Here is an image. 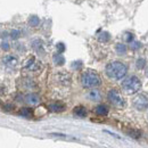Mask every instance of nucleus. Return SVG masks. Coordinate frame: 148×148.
Segmentation results:
<instances>
[{"instance_id":"f257e3e1","label":"nucleus","mask_w":148,"mask_h":148,"mask_svg":"<svg viewBox=\"0 0 148 148\" xmlns=\"http://www.w3.org/2000/svg\"><path fill=\"white\" fill-rule=\"evenodd\" d=\"M105 72L107 74V76L112 80H121L125 76V74L128 72V67L124 63L114 60L107 64Z\"/></svg>"},{"instance_id":"f03ea898","label":"nucleus","mask_w":148,"mask_h":148,"mask_svg":"<svg viewBox=\"0 0 148 148\" xmlns=\"http://www.w3.org/2000/svg\"><path fill=\"white\" fill-rule=\"evenodd\" d=\"M81 83L84 88H97L101 84V79L99 74L92 70L84 71L81 75Z\"/></svg>"},{"instance_id":"7ed1b4c3","label":"nucleus","mask_w":148,"mask_h":148,"mask_svg":"<svg viewBox=\"0 0 148 148\" xmlns=\"http://www.w3.org/2000/svg\"><path fill=\"white\" fill-rule=\"evenodd\" d=\"M122 88L123 90L129 95L137 93L141 89V81L136 76V75H131L125 77L122 81Z\"/></svg>"},{"instance_id":"20e7f679","label":"nucleus","mask_w":148,"mask_h":148,"mask_svg":"<svg viewBox=\"0 0 148 148\" xmlns=\"http://www.w3.org/2000/svg\"><path fill=\"white\" fill-rule=\"evenodd\" d=\"M107 98H108V100L111 101L112 105H114V106L117 107V108H123V107H125V105H127L124 98L121 96V93L119 92L116 89H111V90L108 91V93H107Z\"/></svg>"},{"instance_id":"39448f33","label":"nucleus","mask_w":148,"mask_h":148,"mask_svg":"<svg viewBox=\"0 0 148 148\" xmlns=\"http://www.w3.org/2000/svg\"><path fill=\"white\" fill-rule=\"evenodd\" d=\"M132 104L138 111H144V110L148 108V93H139L138 96H136Z\"/></svg>"},{"instance_id":"423d86ee","label":"nucleus","mask_w":148,"mask_h":148,"mask_svg":"<svg viewBox=\"0 0 148 148\" xmlns=\"http://www.w3.org/2000/svg\"><path fill=\"white\" fill-rule=\"evenodd\" d=\"M24 69L26 71H30V72H38V71L41 70V64H40V62H38L34 57H30L27 59V62L25 63Z\"/></svg>"},{"instance_id":"0eeeda50","label":"nucleus","mask_w":148,"mask_h":148,"mask_svg":"<svg viewBox=\"0 0 148 148\" xmlns=\"http://www.w3.org/2000/svg\"><path fill=\"white\" fill-rule=\"evenodd\" d=\"M25 103L31 106H37L40 104V97L37 93H29L25 96Z\"/></svg>"},{"instance_id":"6e6552de","label":"nucleus","mask_w":148,"mask_h":148,"mask_svg":"<svg viewBox=\"0 0 148 148\" xmlns=\"http://www.w3.org/2000/svg\"><path fill=\"white\" fill-rule=\"evenodd\" d=\"M17 63H18V60H17V58H16L15 56H6V57L3 58V64H5V66H7L8 69H14V67H16Z\"/></svg>"},{"instance_id":"1a4fd4ad","label":"nucleus","mask_w":148,"mask_h":148,"mask_svg":"<svg viewBox=\"0 0 148 148\" xmlns=\"http://www.w3.org/2000/svg\"><path fill=\"white\" fill-rule=\"evenodd\" d=\"M49 110L54 113H60L65 111V105L62 101H54L49 104Z\"/></svg>"},{"instance_id":"9d476101","label":"nucleus","mask_w":148,"mask_h":148,"mask_svg":"<svg viewBox=\"0 0 148 148\" xmlns=\"http://www.w3.org/2000/svg\"><path fill=\"white\" fill-rule=\"evenodd\" d=\"M57 77V81L60 83V84H64V86H67L71 83V76L67 73H58L56 75Z\"/></svg>"},{"instance_id":"9b49d317","label":"nucleus","mask_w":148,"mask_h":148,"mask_svg":"<svg viewBox=\"0 0 148 148\" xmlns=\"http://www.w3.org/2000/svg\"><path fill=\"white\" fill-rule=\"evenodd\" d=\"M73 113L75 116H77V117H86L87 116V114H88V112H87V108L84 107V106H76L75 108L73 110Z\"/></svg>"},{"instance_id":"f8f14e48","label":"nucleus","mask_w":148,"mask_h":148,"mask_svg":"<svg viewBox=\"0 0 148 148\" xmlns=\"http://www.w3.org/2000/svg\"><path fill=\"white\" fill-rule=\"evenodd\" d=\"M32 48L37 51V53H43V42L40 40V39H36V40H33L32 41Z\"/></svg>"},{"instance_id":"ddd939ff","label":"nucleus","mask_w":148,"mask_h":148,"mask_svg":"<svg viewBox=\"0 0 148 148\" xmlns=\"http://www.w3.org/2000/svg\"><path fill=\"white\" fill-rule=\"evenodd\" d=\"M95 112H96V114L99 115V116H106V115L108 114V108H107L106 105L100 104V105H98V106L95 108Z\"/></svg>"},{"instance_id":"4468645a","label":"nucleus","mask_w":148,"mask_h":148,"mask_svg":"<svg viewBox=\"0 0 148 148\" xmlns=\"http://www.w3.org/2000/svg\"><path fill=\"white\" fill-rule=\"evenodd\" d=\"M87 97H88L90 100H92V101H98V100L101 99V95H100V92H99L98 90H96V89L90 90V91L88 92V95H87Z\"/></svg>"},{"instance_id":"2eb2a0df","label":"nucleus","mask_w":148,"mask_h":148,"mask_svg":"<svg viewBox=\"0 0 148 148\" xmlns=\"http://www.w3.org/2000/svg\"><path fill=\"white\" fill-rule=\"evenodd\" d=\"M115 50H116V53L119 55H124L127 53V46L124 43H116Z\"/></svg>"},{"instance_id":"dca6fc26","label":"nucleus","mask_w":148,"mask_h":148,"mask_svg":"<svg viewBox=\"0 0 148 148\" xmlns=\"http://www.w3.org/2000/svg\"><path fill=\"white\" fill-rule=\"evenodd\" d=\"M40 24V18L38 17L37 15H32V16H30V18H29V25L30 26H33V27H36Z\"/></svg>"},{"instance_id":"f3484780","label":"nucleus","mask_w":148,"mask_h":148,"mask_svg":"<svg viewBox=\"0 0 148 148\" xmlns=\"http://www.w3.org/2000/svg\"><path fill=\"white\" fill-rule=\"evenodd\" d=\"M54 63L56 65H63L65 63V58L62 56L60 53H58V54L54 55Z\"/></svg>"},{"instance_id":"a211bd4d","label":"nucleus","mask_w":148,"mask_h":148,"mask_svg":"<svg viewBox=\"0 0 148 148\" xmlns=\"http://www.w3.org/2000/svg\"><path fill=\"white\" fill-rule=\"evenodd\" d=\"M19 114L22 115V116H24V117H31L32 115H33V112L31 108H29V107H24V108H22L21 112H19Z\"/></svg>"},{"instance_id":"6ab92c4d","label":"nucleus","mask_w":148,"mask_h":148,"mask_svg":"<svg viewBox=\"0 0 148 148\" xmlns=\"http://www.w3.org/2000/svg\"><path fill=\"white\" fill-rule=\"evenodd\" d=\"M23 87H24L25 89H33V88H36V83H34L32 80L26 79V80L23 81Z\"/></svg>"},{"instance_id":"aec40b11","label":"nucleus","mask_w":148,"mask_h":148,"mask_svg":"<svg viewBox=\"0 0 148 148\" xmlns=\"http://www.w3.org/2000/svg\"><path fill=\"white\" fill-rule=\"evenodd\" d=\"M98 39H99V41H101V42H108V41L111 40V34H110L108 32H103V33L98 37Z\"/></svg>"},{"instance_id":"412c9836","label":"nucleus","mask_w":148,"mask_h":148,"mask_svg":"<svg viewBox=\"0 0 148 148\" xmlns=\"http://www.w3.org/2000/svg\"><path fill=\"white\" fill-rule=\"evenodd\" d=\"M145 65H146V60H145L144 58H138V59H137L136 66H137L138 70H143V69L145 67Z\"/></svg>"},{"instance_id":"4be33fe9","label":"nucleus","mask_w":148,"mask_h":148,"mask_svg":"<svg viewBox=\"0 0 148 148\" xmlns=\"http://www.w3.org/2000/svg\"><path fill=\"white\" fill-rule=\"evenodd\" d=\"M128 133H129L130 137L136 138V139H138V138L141 136V132H140V131H138V130H130Z\"/></svg>"},{"instance_id":"5701e85b","label":"nucleus","mask_w":148,"mask_h":148,"mask_svg":"<svg viewBox=\"0 0 148 148\" xmlns=\"http://www.w3.org/2000/svg\"><path fill=\"white\" fill-rule=\"evenodd\" d=\"M140 48H141V43H140L139 41L133 40V41L131 42V49H132V50H138V49H140Z\"/></svg>"},{"instance_id":"b1692460","label":"nucleus","mask_w":148,"mask_h":148,"mask_svg":"<svg viewBox=\"0 0 148 148\" xmlns=\"http://www.w3.org/2000/svg\"><path fill=\"white\" fill-rule=\"evenodd\" d=\"M124 37H125V41H127V42H130V43L134 40V36H133V33H131V32H127Z\"/></svg>"},{"instance_id":"393cba45","label":"nucleus","mask_w":148,"mask_h":148,"mask_svg":"<svg viewBox=\"0 0 148 148\" xmlns=\"http://www.w3.org/2000/svg\"><path fill=\"white\" fill-rule=\"evenodd\" d=\"M10 37H12V39H18L21 37V31H18V30H13L10 32Z\"/></svg>"},{"instance_id":"a878e982","label":"nucleus","mask_w":148,"mask_h":148,"mask_svg":"<svg viewBox=\"0 0 148 148\" xmlns=\"http://www.w3.org/2000/svg\"><path fill=\"white\" fill-rule=\"evenodd\" d=\"M81 66H82V63L81 62H74L73 64H72V67H73L74 70H79Z\"/></svg>"},{"instance_id":"bb28decb","label":"nucleus","mask_w":148,"mask_h":148,"mask_svg":"<svg viewBox=\"0 0 148 148\" xmlns=\"http://www.w3.org/2000/svg\"><path fill=\"white\" fill-rule=\"evenodd\" d=\"M57 49H58V53H63L64 50H65V46H64V43H58L57 45Z\"/></svg>"},{"instance_id":"cd10ccee","label":"nucleus","mask_w":148,"mask_h":148,"mask_svg":"<svg viewBox=\"0 0 148 148\" xmlns=\"http://www.w3.org/2000/svg\"><path fill=\"white\" fill-rule=\"evenodd\" d=\"M1 48H2L3 50H8V49H9V45H8V42L3 41V42L1 43Z\"/></svg>"}]
</instances>
